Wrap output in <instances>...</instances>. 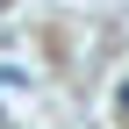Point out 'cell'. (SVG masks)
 Listing matches in <instances>:
<instances>
[{
  "label": "cell",
  "mask_w": 129,
  "mask_h": 129,
  "mask_svg": "<svg viewBox=\"0 0 129 129\" xmlns=\"http://www.w3.org/2000/svg\"><path fill=\"white\" fill-rule=\"evenodd\" d=\"M122 115H129V86H122Z\"/></svg>",
  "instance_id": "1"
}]
</instances>
